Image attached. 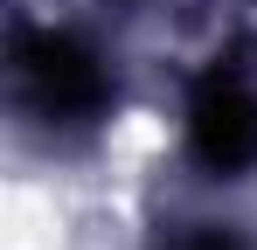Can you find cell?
I'll return each mask as SVG.
<instances>
[{
    "mask_svg": "<svg viewBox=\"0 0 257 250\" xmlns=\"http://www.w3.org/2000/svg\"><path fill=\"white\" fill-rule=\"evenodd\" d=\"M7 90H14V111L42 139L90 132L111 111V97H118L111 63L84 35H70V28H28V21L7 42Z\"/></svg>",
    "mask_w": 257,
    "mask_h": 250,
    "instance_id": "cell-1",
    "label": "cell"
},
{
    "mask_svg": "<svg viewBox=\"0 0 257 250\" xmlns=\"http://www.w3.org/2000/svg\"><path fill=\"white\" fill-rule=\"evenodd\" d=\"M160 250H250L236 229H222V222H188V229H174Z\"/></svg>",
    "mask_w": 257,
    "mask_h": 250,
    "instance_id": "cell-3",
    "label": "cell"
},
{
    "mask_svg": "<svg viewBox=\"0 0 257 250\" xmlns=\"http://www.w3.org/2000/svg\"><path fill=\"white\" fill-rule=\"evenodd\" d=\"M188 153L202 174L236 181L257 167V70L215 56L188 90Z\"/></svg>",
    "mask_w": 257,
    "mask_h": 250,
    "instance_id": "cell-2",
    "label": "cell"
}]
</instances>
